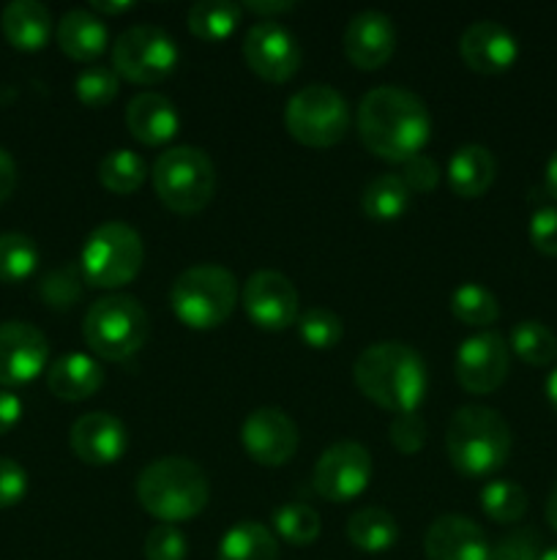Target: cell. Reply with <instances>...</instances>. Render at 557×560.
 Segmentation results:
<instances>
[{"label":"cell","mask_w":557,"mask_h":560,"mask_svg":"<svg viewBox=\"0 0 557 560\" xmlns=\"http://www.w3.org/2000/svg\"><path fill=\"white\" fill-rule=\"evenodd\" d=\"M82 271L80 266H63L49 271L47 277L38 284V293H42L44 304L52 306V310H69L80 301L82 295Z\"/></svg>","instance_id":"74e56055"},{"label":"cell","mask_w":557,"mask_h":560,"mask_svg":"<svg viewBox=\"0 0 557 560\" xmlns=\"http://www.w3.org/2000/svg\"><path fill=\"white\" fill-rule=\"evenodd\" d=\"M426 560H489L491 545L484 528L464 514H440L426 528Z\"/></svg>","instance_id":"ffe728a7"},{"label":"cell","mask_w":557,"mask_h":560,"mask_svg":"<svg viewBox=\"0 0 557 560\" xmlns=\"http://www.w3.org/2000/svg\"><path fill=\"white\" fill-rule=\"evenodd\" d=\"M355 386L380 408L413 413L424 402L429 372L415 348L404 342H375L360 350L353 364Z\"/></svg>","instance_id":"7a4b0ae2"},{"label":"cell","mask_w":557,"mask_h":560,"mask_svg":"<svg viewBox=\"0 0 557 560\" xmlns=\"http://www.w3.org/2000/svg\"><path fill=\"white\" fill-rule=\"evenodd\" d=\"M22 419V399L16 394L0 388V435L14 430Z\"/></svg>","instance_id":"f6af8a7d"},{"label":"cell","mask_w":557,"mask_h":560,"mask_svg":"<svg viewBox=\"0 0 557 560\" xmlns=\"http://www.w3.org/2000/svg\"><path fill=\"white\" fill-rule=\"evenodd\" d=\"M16 186V164L5 148H0V206L11 197Z\"/></svg>","instance_id":"7dc6e473"},{"label":"cell","mask_w":557,"mask_h":560,"mask_svg":"<svg viewBox=\"0 0 557 560\" xmlns=\"http://www.w3.org/2000/svg\"><path fill=\"white\" fill-rule=\"evenodd\" d=\"M246 66L265 82H287L300 69V44L282 22L260 20L244 36Z\"/></svg>","instance_id":"4fadbf2b"},{"label":"cell","mask_w":557,"mask_h":560,"mask_svg":"<svg viewBox=\"0 0 557 560\" xmlns=\"http://www.w3.org/2000/svg\"><path fill=\"white\" fill-rule=\"evenodd\" d=\"M216 560H278V541L268 525L244 520L222 536Z\"/></svg>","instance_id":"83f0119b"},{"label":"cell","mask_w":557,"mask_h":560,"mask_svg":"<svg viewBox=\"0 0 557 560\" xmlns=\"http://www.w3.org/2000/svg\"><path fill=\"white\" fill-rule=\"evenodd\" d=\"M544 178H546V191H549V195L557 200V151L552 153L549 162H546Z\"/></svg>","instance_id":"681fc988"},{"label":"cell","mask_w":557,"mask_h":560,"mask_svg":"<svg viewBox=\"0 0 557 560\" xmlns=\"http://www.w3.org/2000/svg\"><path fill=\"white\" fill-rule=\"evenodd\" d=\"M147 178V164L131 148H115L98 162V180L112 195H131Z\"/></svg>","instance_id":"f546056e"},{"label":"cell","mask_w":557,"mask_h":560,"mask_svg":"<svg viewBox=\"0 0 557 560\" xmlns=\"http://www.w3.org/2000/svg\"><path fill=\"white\" fill-rule=\"evenodd\" d=\"M347 539L360 552H388L399 539L396 517L382 506L358 509L347 520Z\"/></svg>","instance_id":"484cf974"},{"label":"cell","mask_w":557,"mask_h":560,"mask_svg":"<svg viewBox=\"0 0 557 560\" xmlns=\"http://www.w3.org/2000/svg\"><path fill=\"white\" fill-rule=\"evenodd\" d=\"M134 9V3L131 0H120V3H112V0H93V9L96 14H104V16H115V14H123V11Z\"/></svg>","instance_id":"c3c4849f"},{"label":"cell","mask_w":557,"mask_h":560,"mask_svg":"<svg viewBox=\"0 0 557 560\" xmlns=\"http://www.w3.org/2000/svg\"><path fill=\"white\" fill-rule=\"evenodd\" d=\"M189 541L178 525L162 523L145 536V560H186Z\"/></svg>","instance_id":"f35d334b"},{"label":"cell","mask_w":557,"mask_h":560,"mask_svg":"<svg viewBox=\"0 0 557 560\" xmlns=\"http://www.w3.org/2000/svg\"><path fill=\"white\" fill-rule=\"evenodd\" d=\"M399 175H402V180L407 184V189L418 191V195L437 189V184H440L442 178L437 162L431 156H426V153H418V156H413L410 162H404L402 173Z\"/></svg>","instance_id":"b9f144b4"},{"label":"cell","mask_w":557,"mask_h":560,"mask_svg":"<svg viewBox=\"0 0 557 560\" xmlns=\"http://www.w3.org/2000/svg\"><path fill=\"white\" fill-rule=\"evenodd\" d=\"M462 60L478 74H500L519 58V42L502 22L478 20L464 27L459 38Z\"/></svg>","instance_id":"ac0fdd59"},{"label":"cell","mask_w":557,"mask_h":560,"mask_svg":"<svg viewBox=\"0 0 557 560\" xmlns=\"http://www.w3.org/2000/svg\"><path fill=\"white\" fill-rule=\"evenodd\" d=\"M284 126L300 145L331 148L344 140L349 129L347 98L331 85H306L289 96L284 107Z\"/></svg>","instance_id":"9c48e42d"},{"label":"cell","mask_w":557,"mask_h":560,"mask_svg":"<svg viewBox=\"0 0 557 560\" xmlns=\"http://www.w3.org/2000/svg\"><path fill=\"white\" fill-rule=\"evenodd\" d=\"M5 42L22 52H38L49 44L52 36V14L38 0H14L3 9L0 16Z\"/></svg>","instance_id":"603a6c76"},{"label":"cell","mask_w":557,"mask_h":560,"mask_svg":"<svg viewBox=\"0 0 557 560\" xmlns=\"http://www.w3.org/2000/svg\"><path fill=\"white\" fill-rule=\"evenodd\" d=\"M388 438H391L396 452H420L426 443V421L420 419L418 410H413V413H396L391 419V427H388Z\"/></svg>","instance_id":"60d3db41"},{"label":"cell","mask_w":557,"mask_h":560,"mask_svg":"<svg viewBox=\"0 0 557 560\" xmlns=\"http://www.w3.org/2000/svg\"><path fill=\"white\" fill-rule=\"evenodd\" d=\"M508 350L533 366L552 364L557 359V337L549 326L538 320H522L511 328Z\"/></svg>","instance_id":"d6a6232c"},{"label":"cell","mask_w":557,"mask_h":560,"mask_svg":"<svg viewBox=\"0 0 557 560\" xmlns=\"http://www.w3.org/2000/svg\"><path fill=\"white\" fill-rule=\"evenodd\" d=\"M246 315L262 331H284L300 315V299L295 284L282 271H254L240 290Z\"/></svg>","instance_id":"7c38bea8"},{"label":"cell","mask_w":557,"mask_h":560,"mask_svg":"<svg viewBox=\"0 0 557 560\" xmlns=\"http://www.w3.org/2000/svg\"><path fill=\"white\" fill-rule=\"evenodd\" d=\"M511 366V350L508 342L497 331L470 334L457 350L453 372L464 392L470 394H491L502 386Z\"/></svg>","instance_id":"5bb4252c"},{"label":"cell","mask_w":557,"mask_h":560,"mask_svg":"<svg viewBox=\"0 0 557 560\" xmlns=\"http://www.w3.org/2000/svg\"><path fill=\"white\" fill-rule=\"evenodd\" d=\"M27 474L20 463L0 457V509H11L25 498Z\"/></svg>","instance_id":"ee69618b"},{"label":"cell","mask_w":557,"mask_h":560,"mask_svg":"<svg viewBox=\"0 0 557 560\" xmlns=\"http://www.w3.org/2000/svg\"><path fill=\"white\" fill-rule=\"evenodd\" d=\"M298 334L309 348L331 350L344 334L342 317L328 306H309L298 315Z\"/></svg>","instance_id":"d590c367"},{"label":"cell","mask_w":557,"mask_h":560,"mask_svg":"<svg viewBox=\"0 0 557 560\" xmlns=\"http://www.w3.org/2000/svg\"><path fill=\"white\" fill-rule=\"evenodd\" d=\"M293 9V0H246L244 3V11H251V14H257L260 20H273V16L287 14V11Z\"/></svg>","instance_id":"bcb514c9"},{"label":"cell","mask_w":557,"mask_h":560,"mask_svg":"<svg viewBox=\"0 0 557 560\" xmlns=\"http://www.w3.org/2000/svg\"><path fill=\"white\" fill-rule=\"evenodd\" d=\"M410 195L407 184L402 180L399 173H380L364 186L360 191V211L366 213V219L371 222H396L407 213L410 208Z\"/></svg>","instance_id":"4316f807"},{"label":"cell","mask_w":557,"mask_h":560,"mask_svg":"<svg viewBox=\"0 0 557 560\" xmlns=\"http://www.w3.org/2000/svg\"><path fill=\"white\" fill-rule=\"evenodd\" d=\"M344 55L358 69H380L396 49V27L386 11L364 9L349 16L344 27Z\"/></svg>","instance_id":"e0dca14e"},{"label":"cell","mask_w":557,"mask_h":560,"mask_svg":"<svg viewBox=\"0 0 557 560\" xmlns=\"http://www.w3.org/2000/svg\"><path fill=\"white\" fill-rule=\"evenodd\" d=\"M371 481L369 448L355 441H339L320 454L311 470L317 495L331 503H347L364 495Z\"/></svg>","instance_id":"8fae6325"},{"label":"cell","mask_w":557,"mask_h":560,"mask_svg":"<svg viewBox=\"0 0 557 560\" xmlns=\"http://www.w3.org/2000/svg\"><path fill=\"white\" fill-rule=\"evenodd\" d=\"M244 5L229 0H200L189 9V31L200 42H224L238 27Z\"/></svg>","instance_id":"f1b7e54d"},{"label":"cell","mask_w":557,"mask_h":560,"mask_svg":"<svg viewBox=\"0 0 557 560\" xmlns=\"http://www.w3.org/2000/svg\"><path fill=\"white\" fill-rule=\"evenodd\" d=\"M238 304V279L233 271L213 262L191 266L175 277L169 288V306L183 326L211 331L233 315Z\"/></svg>","instance_id":"5b68a950"},{"label":"cell","mask_w":557,"mask_h":560,"mask_svg":"<svg viewBox=\"0 0 557 560\" xmlns=\"http://www.w3.org/2000/svg\"><path fill=\"white\" fill-rule=\"evenodd\" d=\"M38 266V249L31 235L3 233L0 235V282H25Z\"/></svg>","instance_id":"e575fe53"},{"label":"cell","mask_w":557,"mask_h":560,"mask_svg":"<svg viewBox=\"0 0 557 560\" xmlns=\"http://www.w3.org/2000/svg\"><path fill=\"white\" fill-rule=\"evenodd\" d=\"M104 370L96 359L85 353H66L49 366L47 386L49 392L66 402H82L102 388Z\"/></svg>","instance_id":"cb8c5ba5"},{"label":"cell","mask_w":557,"mask_h":560,"mask_svg":"<svg viewBox=\"0 0 557 560\" xmlns=\"http://www.w3.org/2000/svg\"><path fill=\"white\" fill-rule=\"evenodd\" d=\"M178 44L158 25L126 27L112 44V69L134 85H156L178 66Z\"/></svg>","instance_id":"30bf717a"},{"label":"cell","mask_w":557,"mask_h":560,"mask_svg":"<svg viewBox=\"0 0 557 560\" xmlns=\"http://www.w3.org/2000/svg\"><path fill=\"white\" fill-rule=\"evenodd\" d=\"M538 560H557V545L555 547H546V550L541 552Z\"/></svg>","instance_id":"f5cc1de1"},{"label":"cell","mask_w":557,"mask_h":560,"mask_svg":"<svg viewBox=\"0 0 557 560\" xmlns=\"http://www.w3.org/2000/svg\"><path fill=\"white\" fill-rule=\"evenodd\" d=\"M541 536L533 528H519L502 536L497 545H491L489 560H538L541 558Z\"/></svg>","instance_id":"ab89813d"},{"label":"cell","mask_w":557,"mask_h":560,"mask_svg":"<svg viewBox=\"0 0 557 560\" xmlns=\"http://www.w3.org/2000/svg\"><path fill=\"white\" fill-rule=\"evenodd\" d=\"M49 342L36 326L22 320L0 323V386H22L47 366Z\"/></svg>","instance_id":"2e32d148"},{"label":"cell","mask_w":557,"mask_h":560,"mask_svg":"<svg viewBox=\"0 0 557 560\" xmlns=\"http://www.w3.org/2000/svg\"><path fill=\"white\" fill-rule=\"evenodd\" d=\"M120 91V77L115 74V69L107 66H87L76 74L74 80V93L85 107H107Z\"/></svg>","instance_id":"8d00e7d4"},{"label":"cell","mask_w":557,"mask_h":560,"mask_svg":"<svg viewBox=\"0 0 557 560\" xmlns=\"http://www.w3.org/2000/svg\"><path fill=\"white\" fill-rule=\"evenodd\" d=\"M109 31L91 9H71L58 22V44L69 58L96 60L107 49Z\"/></svg>","instance_id":"d4e9b609"},{"label":"cell","mask_w":557,"mask_h":560,"mask_svg":"<svg viewBox=\"0 0 557 560\" xmlns=\"http://www.w3.org/2000/svg\"><path fill=\"white\" fill-rule=\"evenodd\" d=\"M240 441H244L246 454L254 463L278 468L295 457L300 435L295 421L282 408L265 405V408H257L246 416L244 427H240Z\"/></svg>","instance_id":"9a60e30c"},{"label":"cell","mask_w":557,"mask_h":560,"mask_svg":"<svg viewBox=\"0 0 557 560\" xmlns=\"http://www.w3.org/2000/svg\"><path fill=\"white\" fill-rule=\"evenodd\" d=\"M151 334V317L145 306L129 293H109L93 301L85 312L82 337L87 348L107 361L131 359Z\"/></svg>","instance_id":"8992f818"},{"label":"cell","mask_w":557,"mask_h":560,"mask_svg":"<svg viewBox=\"0 0 557 560\" xmlns=\"http://www.w3.org/2000/svg\"><path fill=\"white\" fill-rule=\"evenodd\" d=\"M546 523L552 525V530H557V481L552 487L549 498H546Z\"/></svg>","instance_id":"f907efd6"},{"label":"cell","mask_w":557,"mask_h":560,"mask_svg":"<svg viewBox=\"0 0 557 560\" xmlns=\"http://www.w3.org/2000/svg\"><path fill=\"white\" fill-rule=\"evenodd\" d=\"M451 312L464 326L486 328L500 317V301L478 282H462L451 293Z\"/></svg>","instance_id":"4dcf8cb0"},{"label":"cell","mask_w":557,"mask_h":560,"mask_svg":"<svg viewBox=\"0 0 557 560\" xmlns=\"http://www.w3.org/2000/svg\"><path fill=\"white\" fill-rule=\"evenodd\" d=\"M495 156H491L489 148L478 145V142H467V145L457 148L453 156L448 159V186H451L453 195L464 197V200H475V197L486 195L489 186L495 184Z\"/></svg>","instance_id":"7402d4cb"},{"label":"cell","mask_w":557,"mask_h":560,"mask_svg":"<svg viewBox=\"0 0 557 560\" xmlns=\"http://www.w3.org/2000/svg\"><path fill=\"white\" fill-rule=\"evenodd\" d=\"M211 485L194 459L158 457L137 476V501L158 523H186L208 506Z\"/></svg>","instance_id":"3957f363"},{"label":"cell","mask_w":557,"mask_h":560,"mask_svg":"<svg viewBox=\"0 0 557 560\" xmlns=\"http://www.w3.org/2000/svg\"><path fill=\"white\" fill-rule=\"evenodd\" d=\"M271 525L287 545L293 547H309L315 545L320 536L322 523L320 514L309 506V503H284V506L273 509Z\"/></svg>","instance_id":"1f68e13d"},{"label":"cell","mask_w":557,"mask_h":560,"mask_svg":"<svg viewBox=\"0 0 557 560\" xmlns=\"http://www.w3.org/2000/svg\"><path fill=\"white\" fill-rule=\"evenodd\" d=\"M145 262L142 235L126 222H104L85 238L80 252V271L85 284L98 290H118L140 273Z\"/></svg>","instance_id":"ba28073f"},{"label":"cell","mask_w":557,"mask_h":560,"mask_svg":"<svg viewBox=\"0 0 557 560\" xmlns=\"http://www.w3.org/2000/svg\"><path fill=\"white\" fill-rule=\"evenodd\" d=\"M153 189L158 200L175 213L202 211L216 191V167L197 145H175L153 162Z\"/></svg>","instance_id":"52a82bcc"},{"label":"cell","mask_w":557,"mask_h":560,"mask_svg":"<svg viewBox=\"0 0 557 560\" xmlns=\"http://www.w3.org/2000/svg\"><path fill=\"white\" fill-rule=\"evenodd\" d=\"M511 427L486 405H464L451 416L446 452L453 468L470 479L497 474L511 457Z\"/></svg>","instance_id":"277c9868"},{"label":"cell","mask_w":557,"mask_h":560,"mask_svg":"<svg viewBox=\"0 0 557 560\" xmlns=\"http://www.w3.org/2000/svg\"><path fill=\"white\" fill-rule=\"evenodd\" d=\"M71 452L87 465H115L129 448V432L123 421L104 410L80 416L69 432Z\"/></svg>","instance_id":"d6986e66"},{"label":"cell","mask_w":557,"mask_h":560,"mask_svg":"<svg viewBox=\"0 0 557 560\" xmlns=\"http://www.w3.org/2000/svg\"><path fill=\"white\" fill-rule=\"evenodd\" d=\"M360 142L386 162L404 164L424 153L431 137V115L418 93L402 85H377L358 104Z\"/></svg>","instance_id":"6da1fadb"},{"label":"cell","mask_w":557,"mask_h":560,"mask_svg":"<svg viewBox=\"0 0 557 560\" xmlns=\"http://www.w3.org/2000/svg\"><path fill=\"white\" fill-rule=\"evenodd\" d=\"M481 509L495 523L511 525L528 514V492L511 479H491L481 490Z\"/></svg>","instance_id":"836d02e7"},{"label":"cell","mask_w":557,"mask_h":560,"mask_svg":"<svg viewBox=\"0 0 557 560\" xmlns=\"http://www.w3.org/2000/svg\"><path fill=\"white\" fill-rule=\"evenodd\" d=\"M530 241L541 255L557 257V208L544 206L530 217Z\"/></svg>","instance_id":"7bdbcfd3"},{"label":"cell","mask_w":557,"mask_h":560,"mask_svg":"<svg viewBox=\"0 0 557 560\" xmlns=\"http://www.w3.org/2000/svg\"><path fill=\"white\" fill-rule=\"evenodd\" d=\"M123 118L131 137L145 142V145H164V142L173 140L180 129V115L178 107L173 104V98L153 91L137 93V96L126 104Z\"/></svg>","instance_id":"44dd1931"},{"label":"cell","mask_w":557,"mask_h":560,"mask_svg":"<svg viewBox=\"0 0 557 560\" xmlns=\"http://www.w3.org/2000/svg\"><path fill=\"white\" fill-rule=\"evenodd\" d=\"M546 397H549V405L557 413V366L549 372V377H546Z\"/></svg>","instance_id":"816d5d0a"}]
</instances>
